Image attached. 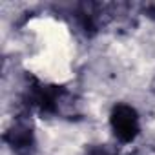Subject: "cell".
Instances as JSON below:
<instances>
[{
    "mask_svg": "<svg viewBox=\"0 0 155 155\" xmlns=\"http://www.w3.org/2000/svg\"><path fill=\"white\" fill-rule=\"evenodd\" d=\"M110 126L113 137L119 142L124 144L133 142L140 131V120L137 110L126 102H117L110 111Z\"/></svg>",
    "mask_w": 155,
    "mask_h": 155,
    "instance_id": "7a4b0ae2",
    "label": "cell"
},
{
    "mask_svg": "<svg viewBox=\"0 0 155 155\" xmlns=\"http://www.w3.org/2000/svg\"><path fill=\"white\" fill-rule=\"evenodd\" d=\"M140 8H142V11L146 13V17H150L151 20H155V2H146V4H142Z\"/></svg>",
    "mask_w": 155,
    "mask_h": 155,
    "instance_id": "277c9868",
    "label": "cell"
},
{
    "mask_svg": "<svg viewBox=\"0 0 155 155\" xmlns=\"http://www.w3.org/2000/svg\"><path fill=\"white\" fill-rule=\"evenodd\" d=\"M84 155H119V153L106 144H90L84 150Z\"/></svg>",
    "mask_w": 155,
    "mask_h": 155,
    "instance_id": "3957f363",
    "label": "cell"
},
{
    "mask_svg": "<svg viewBox=\"0 0 155 155\" xmlns=\"http://www.w3.org/2000/svg\"><path fill=\"white\" fill-rule=\"evenodd\" d=\"M2 139L15 155H33L37 151V139L29 111L18 113L9 124V128L4 131Z\"/></svg>",
    "mask_w": 155,
    "mask_h": 155,
    "instance_id": "6da1fadb",
    "label": "cell"
}]
</instances>
